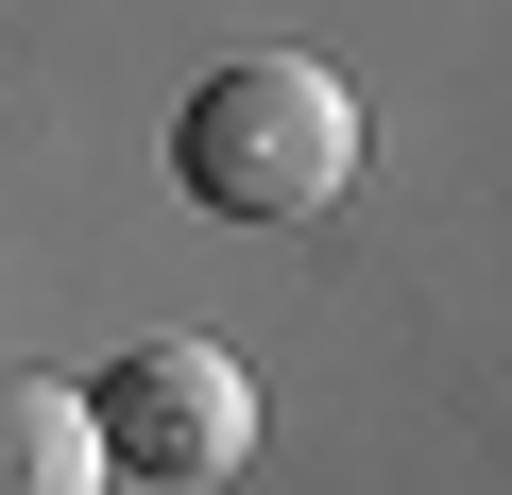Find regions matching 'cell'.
I'll return each mask as SVG.
<instances>
[{"instance_id": "1", "label": "cell", "mask_w": 512, "mask_h": 495, "mask_svg": "<svg viewBox=\"0 0 512 495\" xmlns=\"http://www.w3.org/2000/svg\"><path fill=\"white\" fill-rule=\"evenodd\" d=\"M171 188H188L205 222H325V205L359 188V103H342V69H308V52L205 69L188 120H171Z\"/></svg>"}, {"instance_id": "2", "label": "cell", "mask_w": 512, "mask_h": 495, "mask_svg": "<svg viewBox=\"0 0 512 495\" xmlns=\"http://www.w3.org/2000/svg\"><path fill=\"white\" fill-rule=\"evenodd\" d=\"M86 444H103V478L205 495V478L256 461V376H239L222 342H120V359L86 376Z\"/></svg>"}, {"instance_id": "3", "label": "cell", "mask_w": 512, "mask_h": 495, "mask_svg": "<svg viewBox=\"0 0 512 495\" xmlns=\"http://www.w3.org/2000/svg\"><path fill=\"white\" fill-rule=\"evenodd\" d=\"M0 495H103V444H86L69 376H0Z\"/></svg>"}]
</instances>
